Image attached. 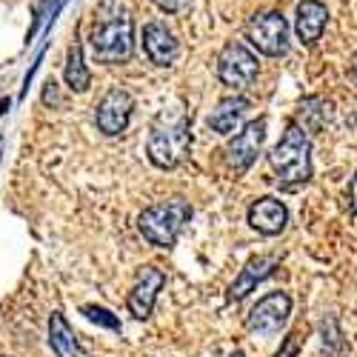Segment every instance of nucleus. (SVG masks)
Here are the masks:
<instances>
[{"instance_id":"obj_20","label":"nucleus","mask_w":357,"mask_h":357,"mask_svg":"<svg viewBox=\"0 0 357 357\" xmlns=\"http://www.w3.org/2000/svg\"><path fill=\"white\" fill-rule=\"evenodd\" d=\"M155 3H158L163 12H169V15H177V12H186L192 0H155Z\"/></svg>"},{"instance_id":"obj_8","label":"nucleus","mask_w":357,"mask_h":357,"mask_svg":"<svg viewBox=\"0 0 357 357\" xmlns=\"http://www.w3.org/2000/svg\"><path fill=\"white\" fill-rule=\"evenodd\" d=\"M132 109H135V100L129 92L123 89H112L106 92V98L100 100L98 112H95V121H98V129L106 135V137H114V135H123L129 121H132Z\"/></svg>"},{"instance_id":"obj_19","label":"nucleus","mask_w":357,"mask_h":357,"mask_svg":"<svg viewBox=\"0 0 357 357\" xmlns=\"http://www.w3.org/2000/svg\"><path fill=\"white\" fill-rule=\"evenodd\" d=\"M83 314H86V320H92V323H98V326H103V329H112V332H121V320H117L109 309H103V306H83L80 309Z\"/></svg>"},{"instance_id":"obj_17","label":"nucleus","mask_w":357,"mask_h":357,"mask_svg":"<svg viewBox=\"0 0 357 357\" xmlns=\"http://www.w3.org/2000/svg\"><path fill=\"white\" fill-rule=\"evenodd\" d=\"M89 83H92V75H89V69L83 63V49L75 43L69 49V61H66V86L72 92H86Z\"/></svg>"},{"instance_id":"obj_7","label":"nucleus","mask_w":357,"mask_h":357,"mask_svg":"<svg viewBox=\"0 0 357 357\" xmlns=\"http://www.w3.org/2000/svg\"><path fill=\"white\" fill-rule=\"evenodd\" d=\"M246 38L260 54H269V57L286 54V49H289V23L280 12L260 15L249 23Z\"/></svg>"},{"instance_id":"obj_22","label":"nucleus","mask_w":357,"mask_h":357,"mask_svg":"<svg viewBox=\"0 0 357 357\" xmlns=\"http://www.w3.org/2000/svg\"><path fill=\"white\" fill-rule=\"evenodd\" d=\"M349 212L357 215V172H354V177L349 181Z\"/></svg>"},{"instance_id":"obj_10","label":"nucleus","mask_w":357,"mask_h":357,"mask_svg":"<svg viewBox=\"0 0 357 357\" xmlns=\"http://www.w3.org/2000/svg\"><path fill=\"white\" fill-rule=\"evenodd\" d=\"M166 286V272L158 269V266H143L140 275H137V283L132 286L129 291V314L135 320H149L155 309V301H158V291Z\"/></svg>"},{"instance_id":"obj_2","label":"nucleus","mask_w":357,"mask_h":357,"mask_svg":"<svg viewBox=\"0 0 357 357\" xmlns=\"http://www.w3.org/2000/svg\"><path fill=\"white\" fill-rule=\"evenodd\" d=\"M269 163H272L278 181L283 186L291 189V186L309 183V177H312V143L297 123H291L286 129L280 143L269 152Z\"/></svg>"},{"instance_id":"obj_24","label":"nucleus","mask_w":357,"mask_h":357,"mask_svg":"<svg viewBox=\"0 0 357 357\" xmlns=\"http://www.w3.org/2000/svg\"><path fill=\"white\" fill-rule=\"evenodd\" d=\"M351 83L357 86V54H354V61H351Z\"/></svg>"},{"instance_id":"obj_1","label":"nucleus","mask_w":357,"mask_h":357,"mask_svg":"<svg viewBox=\"0 0 357 357\" xmlns=\"http://www.w3.org/2000/svg\"><path fill=\"white\" fill-rule=\"evenodd\" d=\"M92 49L98 63H123L135 49V23L121 0H103L95 12Z\"/></svg>"},{"instance_id":"obj_25","label":"nucleus","mask_w":357,"mask_h":357,"mask_svg":"<svg viewBox=\"0 0 357 357\" xmlns=\"http://www.w3.org/2000/svg\"><path fill=\"white\" fill-rule=\"evenodd\" d=\"M231 357H246V354H243L241 349H237V351H231Z\"/></svg>"},{"instance_id":"obj_5","label":"nucleus","mask_w":357,"mask_h":357,"mask_svg":"<svg viewBox=\"0 0 357 357\" xmlns=\"http://www.w3.org/2000/svg\"><path fill=\"white\" fill-rule=\"evenodd\" d=\"M289 314H291V297L286 291H269L266 297H260L257 306L249 312L246 329L260 337H272L286 326Z\"/></svg>"},{"instance_id":"obj_14","label":"nucleus","mask_w":357,"mask_h":357,"mask_svg":"<svg viewBox=\"0 0 357 357\" xmlns=\"http://www.w3.org/2000/svg\"><path fill=\"white\" fill-rule=\"evenodd\" d=\"M326 20H329V12L320 0H303L297 6V38H301L306 46H312L314 40H320L323 29H326Z\"/></svg>"},{"instance_id":"obj_13","label":"nucleus","mask_w":357,"mask_h":357,"mask_svg":"<svg viewBox=\"0 0 357 357\" xmlns=\"http://www.w3.org/2000/svg\"><path fill=\"white\" fill-rule=\"evenodd\" d=\"M143 49H146L149 61H152L155 66H172L177 52H181L174 35L169 32L163 23H149L143 29Z\"/></svg>"},{"instance_id":"obj_11","label":"nucleus","mask_w":357,"mask_h":357,"mask_svg":"<svg viewBox=\"0 0 357 357\" xmlns=\"http://www.w3.org/2000/svg\"><path fill=\"white\" fill-rule=\"evenodd\" d=\"M246 220L255 231H260L266 237H278L289 223V209H286V203L278 200V197H260L249 206Z\"/></svg>"},{"instance_id":"obj_12","label":"nucleus","mask_w":357,"mask_h":357,"mask_svg":"<svg viewBox=\"0 0 357 357\" xmlns=\"http://www.w3.org/2000/svg\"><path fill=\"white\" fill-rule=\"evenodd\" d=\"M280 266V257L278 255H257V257H252L243 269H241V275H237V280L229 286V291H226V301L229 303H237V301H243V297L257 286V283H263L266 278H269L275 269Z\"/></svg>"},{"instance_id":"obj_6","label":"nucleus","mask_w":357,"mask_h":357,"mask_svg":"<svg viewBox=\"0 0 357 357\" xmlns=\"http://www.w3.org/2000/svg\"><path fill=\"white\" fill-rule=\"evenodd\" d=\"M218 77L223 86L249 89L257 80V57L243 43H229L218 57Z\"/></svg>"},{"instance_id":"obj_21","label":"nucleus","mask_w":357,"mask_h":357,"mask_svg":"<svg viewBox=\"0 0 357 357\" xmlns=\"http://www.w3.org/2000/svg\"><path fill=\"white\" fill-rule=\"evenodd\" d=\"M43 103H46V106H49V103H54V106L61 103V95H57V83H54V80H49L46 89H43Z\"/></svg>"},{"instance_id":"obj_9","label":"nucleus","mask_w":357,"mask_h":357,"mask_svg":"<svg viewBox=\"0 0 357 357\" xmlns=\"http://www.w3.org/2000/svg\"><path fill=\"white\" fill-rule=\"evenodd\" d=\"M266 140V121L260 117V121H252L249 126H243V132H237L229 146H226V158H229V166L243 174L260 155V146Z\"/></svg>"},{"instance_id":"obj_15","label":"nucleus","mask_w":357,"mask_h":357,"mask_svg":"<svg viewBox=\"0 0 357 357\" xmlns=\"http://www.w3.org/2000/svg\"><path fill=\"white\" fill-rule=\"evenodd\" d=\"M49 346L57 357H89L77 337H75V329L69 326V320L63 317V312H52L49 314Z\"/></svg>"},{"instance_id":"obj_23","label":"nucleus","mask_w":357,"mask_h":357,"mask_svg":"<svg viewBox=\"0 0 357 357\" xmlns=\"http://www.w3.org/2000/svg\"><path fill=\"white\" fill-rule=\"evenodd\" d=\"M294 354H297V335H289V337H286L283 351H278L275 357H294Z\"/></svg>"},{"instance_id":"obj_16","label":"nucleus","mask_w":357,"mask_h":357,"mask_svg":"<svg viewBox=\"0 0 357 357\" xmlns=\"http://www.w3.org/2000/svg\"><path fill=\"white\" fill-rule=\"evenodd\" d=\"M246 109H249V100H246V98H226V100H220L218 109H212V114H209L212 132H218V135H231L237 126H241Z\"/></svg>"},{"instance_id":"obj_3","label":"nucleus","mask_w":357,"mask_h":357,"mask_svg":"<svg viewBox=\"0 0 357 357\" xmlns=\"http://www.w3.org/2000/svg\"><path fill=\"white\" fill-rule=\"evenodd\" d=\"M192 218V206L181 197L174 200H163V203H152L137 215V229L152 246L169 249L177 243L183 226Z\"/></svg>"},{"instance_id":"obj_4","label":"nucleus","mask_w":357,"mask_h":357,"mask_svg":"<svg viewBox=\"0 0 357 357\" xmlns=\"http://www.w3.org/2000/svg\"><path fill=\"white\" fill-rule=\"evenodd\" d=\"M192 149V132L183 117L177 121H166V123H155L149 132V143H146V155L152 160V166L158 169H174L189 158Z\"/></svg>"},{"instance_id":"obj_18","label":"nucleus","mask_w":357,"mask_h":357,"mask_svg":"<svg viewBox=\"0 0 357 357\" xmlns=\"http://www.w3.org/2000/svg\"><path fill=\"white\" fill-rule=\"evenodd\" d=\"M320 335H323V354H326V357H340L343 337H340L337 317H326V320L320 323Z\"/></svg>"}]
</instances>
